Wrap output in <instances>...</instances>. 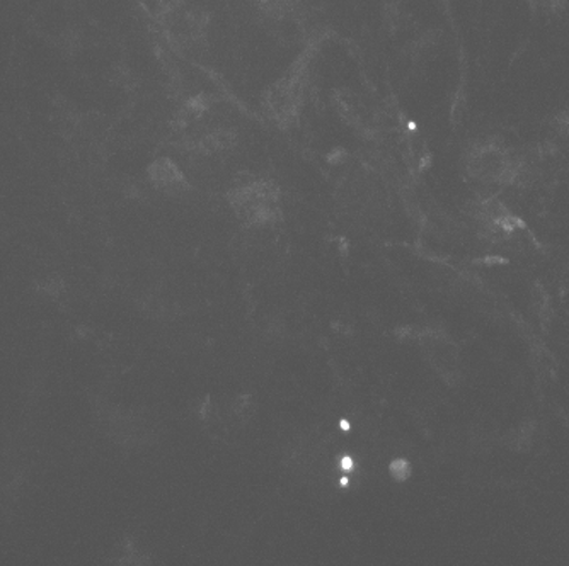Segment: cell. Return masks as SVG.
<instances>
[{"mask_svg": "<svg viewBox=\"0 0 569 566\" xmlns=\"http://www.w3.org/2000/svg\"><path fill=\"white\" fill-rule=\"evenodd\" d=\"M149 178L159 191L166 194H183L190 189L187 175L171 159H158L149 168Z\"/></svg>", "mask_w": 569, "mask_h": 566, "instance_id": "obj_5", "label": "cell"}, {"mask_svg": "<svg viewBox=\"0 0 569 566\" xmlns=\"http://www.w3.org/2000/svg\"><path fill=\"white\" fill-rule=\"evenodd\" d=\"M421 345H423L425 354H427L431 366L440 373V376L446 377L447 382H450L453 374L459 371V367H457L459 354H457L456 347L447 338L438 337L437 334L423 338Z\"/></svg>", "mask_w": 569, "mask_h": 566, "instance_id": "obj_4", "label": "cell"}, {"mask_svg": "<svg viewBox=\"0 0 569 566\" xmlns=\"http://www.w3.org/2000/svg\"><path fill=\"white\" fill-rule=\"evenodd\" d=\"M260 2L261 8L267 9L271 14H281V12L287 11V6H289V0H258Z\"/></svg>", "mask_w": 569, "mask_h": 566, "instance_id": "obj_7", "label": "cell"}, {"mask_svg": "<svg viewBox=\"0 0 569 566\" xmlns=\"http://www.w3.org/2000/svg\"><path fill=\"white\" fill-rule=\"evenodd\" d=\"M229 203L236 216L248 226L273 225L283 216L280 191L273 182L263 179L230 191Z\"/></svg>", "mask_w": 569, "mask_h": 566, "instance_id": "obj_2", "label": "cell"}, {"mask_svg": "<svg viewBox=\"0 0 569 566\" xmlns=\"http://www.w3.org/2000/svg\"><path fill=\"white\" fill-rule=\"evenodd\" d=\"M533 12L545 16H558L566 8V0H530Z\"/></svg>", "mask_w": 569, "mask_h": 566, "instance_id": "obj_6", "label": "cell"}, {"mask_svg": "<svg viewBox=\"0 0 569 566\" xmlns=\"http://www.w3.org/2000/svg\"><path fill=\"white\" fill-rule=\"evenodd\" d=\"M466 168L472 178L488 184H503L519 174L517 159L495 142L476 143L466 156Z\"/></svg>", "mask_w": 569, "mask_h": 566, "instance_id": "obj_3", "label": "cell"}, {"mask_svg": "<svg viewBox=\"0 0 569 566\" xmlns=\"http://www.w3.org/2000/svg\"><path fill=\"white\" fill-rule=\"evenodd\" d=\"M307 72V60H297L264 94V113L278 127L290 128L299 121L306 98Z\"/></svg>", "mask_w": 569, "mask_h": 566, "instance_id": "obj_1", "label": "cell"}, {"mask_svg": "<svg viewBox=\"0 0 569 566\" xmlns=\"http://www.w3.org/2000/svg\"><path fill=\"white\" fill-rule=\"evenodd\" d=\"M161 2H164L168 8L174 9L178 8V6L183 4L184 0H161Z\"/></svg>", "mask_w": 569, "mask_h": 566, "instance_id": "obj_8", "label": "cell"}]
</instances>
